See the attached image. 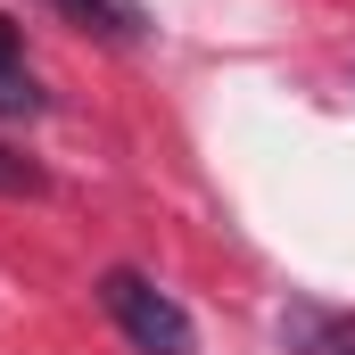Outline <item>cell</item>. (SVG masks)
Segmentation results:
<instances>
[{
	"instance_id": "obj_1",
	"label": "cell",
	"mask_w": 355,
	"mask_h": 355,
	"mask_svg": "<svg viewBox=\"0 0 355 355\" xmlns=\"http://www.w3.org/2000/svg\"><path fill=\"white\" fill-rule=\"evenodd\" d=\"M99 306L116 314V331H124L141 355H198V331H190V314H182V306L157 289V281H149V272H132V265L99 272Z\"/></svg>"
},
{
	"instance_id": "obj_2",
	"label": "cell",
	"mask_w": 355,
	"mask_h": 355,
	"mask_svg": "<svg viewBox=\"0 0 355 355\" xmlns=\"http://www.w3.org/2000/svg\"><path fill=\"white\" fill-rule=\"evenodd\" d=\"M58 8H67V17H75V25H83V33H107V42H124V33H132V25H124V8H116V0H58Z\"/></svg>"
},
{
	"instance_id": "obj_3",
	"label": "cell",
	"mask_w": 355,
	"mask_h": 355,
	"mask_svg": "<svg viewBox=\"0 0 355 355\" xmlns=\"http://www.w3.org/2000/svg\"><path fill=\"white\" fill-rule=\"evenodd\" d=\"M50 174L33 166V157H17V149H0V198H42Z\"/></svg>"
},
{
	"instance_id": "obj_4",
	"label": "cell",
	"mask_w": 355,
	"mask_h": 355,
	"mask_svg": "<svg viewBox=\"0 0 355 355\" xmlns=\"http://www.w3.org/2000/svg\"><path fill=\"white\" fill-rule=\"evenodd\" d=\"M0 116H42V91L25 67H0Z\"/></svg>"
},
{
	"instance_id": "obj_5",
	"label": "cell",
	"mask_w": 355,
	"mask_h": 355,
	"mask_svg": "<svg viewBox=\"0 0 355 355\" xmlns=\"http://www.w3.org/2000/svg\"><path fill=\"white\" fill-rule=\"evenodd\" d=\"M297 339H306V355H355V331H339V322H314V314H297Z\"/></svg>"
},
{
	"instance_id": "obj_6",
	"label": "cell",
	"mask_w": 355,
	"mask_h": 355,
	"mask_svg": "<svg viewBox=\"0 0 355 355\" xmlns=\"http://www.w3.org/2000/svg\"><path fill=\"white\" fill-rule=\"evenodd\" d=\"M0 67H25V58H17V25H8V17H0Z\"/></svg>"
}]
</instances>
